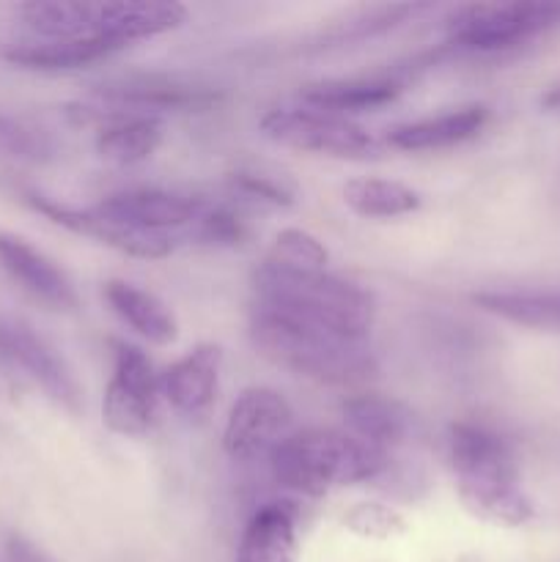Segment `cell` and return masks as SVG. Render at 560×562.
I'll list each match as a JSON object with an SVG mask.
<instances>
[{"instance_id": "10", "label": "cell", "mask_w": 560, "mask_h": 562, "mask_svg": "<svg viewBox=\"0 0 560 562\" xmlns=\"http://www.w3.org/2000/svg\"><path fill=\"white\" fill-rule=\"evenodd\" d=\"M0 362L16 368L66 412L82 409V387L64 357L25 322L0 318Z\"/></svg>"}, {"instance_id": "18", "label": "cell", "mask_w": 560, "mask_h": 562, "mask_svg": "<svg viewBox=\"0 0 560 562\" xmlns=\"http://www.w3.org/2000/svg\"><path fill=\"white\" fill-rule=\"evenodd\" d=\"M187 22V9L181 3H152V0H104L102 38L115 53L146 38L165 36Z\"/></svg>"}, {"instance_id": "3", "label": "cell", "mask_w": 560, "mask_h": 562, "mask_svg": "<svg viewBox=\"0 0 560 562\" xmlns=\"http://www.w3.org/2000/svg\"><path fill=\"white\" fill-rule=\"evenodd\" d=\"M253 349L283 371L322 384H360L379 371L368 340H346L253 305Z\"/></svg>"}, {"instance_id": "27", "label": "cell", "mask_w": 560, "mask_h": 562, "mask_svg": "<svg viewBox=\"0 0 560 562\" xmlns=\"http://www.w3.org/2000/svg\"><path fill=\"white\" fill-rule=\"evenodd\" d=\"M267 261L291 269H327L329 250L311 231L283 228L275 236Z\"/></svg>"}, {"instance_id": "19", "label": "cell", "mask_w": 560, "mask_h": 562, "mask_svg": "<svg viewBox=\"0 0 560 562\" xmlns=\"http://www.w3.org/2000/svg\"><path fill=\"white\" fill-rule=\"evenodd\" d=\"M404 91V82L395 77H338V80H318L311 82L300 91L305 108L322 110V113L344 115L368 113L384 104H393Z\"/></svg>"}, {"instance_id": "32", "label": "cell", "mask_w": 560, "mask_h": 562, "mask_svg": "<svg viewBox=\"0 0 560 562\" xmlns=\"http://www.w3.org/2000/svg\"><path fill=\"white\" fill-rule=\"evenodd\" d=\"M5 560L9 562H58L55 558H49L44 549H38L36 543L27 541L25 536H9L5 541Z\"/></svg>"}, {"instance_id": "30", "label": "cell", "mask_w": 560, "mask_h": 562, "mask_svg": "<svg viewBox=\"0 0 560 562\" xmlns=\"http://www.w3.org/2000/svg\"><path fill=\"white\" fill-rule=\"evenodd\" d=\"M344 525L349 527L355 536L362 538H377V541H384V538L401 536L406 530L404 516L395 508L382 503H360L344 516Z\"/></svg>"}, {"instance_id": "31", "label": "cell", "mask_w": 560, "mask_h": 562, "mask_svg": "<svg viewBox=\"0 0 560 562\" xmlns=\"http://www.w3.org/2000/svg\"><path fill=\"white\" fill-rule=\"evenodd\" d=\"M0 143H3L11 154L27 159H44L53 151V146H49L47 137H44L42 132L27 130V126L9 119H0Z\"/></svg>"}, {"instance_id": "22", "label": "cell", "mask_w": 560, "mask_h": 562, "mask_svg": "<svg viewBox=\"0 0 560 562\" xmlns=\"http://www.w3.org/2000/svg\"><path fill=\"white\" fill-rule=\"evenodd\" d=\"M165 140L163 119L154 115L113 113L104 126L97 132V154L110 165H141L159 151Z\"/></svg>"}, {"instance_id": "2", "label": "cell", "mask_w": 560, "mask_h": 562, "mask_svg": "<svg viewBox=\"0 0 560 562\" xmlns=\"http://www.w3.org/2000/svg\"><path fill=\"white\" fill-rule=\"evenodd\" d=\"M448 459L461 505L475 519L522 527L536 519V505L522 486L519 459L503 434L478 423L448 428Z\"/></svg>"}, {"instance_id": "28", "label": "cell", "mask_w": 560, "mask_h": 562, "mask_svg": "<svg viewBox=\"0 0 560 562\" xmlns=\"http://www.w3.org/2000/svg\"><path fill=\"white\" fill-rule=\"evenodd\" d=\"M231 187L234 192L245 195L247 201L264 203V206L289 209L296 203V190L285 176L267 173V170L242 168L231 173Z\"/></svg>"}, {"instance_id": "17", "label": "cell", "mask_w": 560, "mask_h": 562, "mask_svg": "<svg viewBox=\"0 0 560 562\" xmlns=\"http://www.w3.org/2000/svg\"><path fill=\"white\" fill-rule=\"evenodd\" d=\"M16 14H20L22 25L33 33V38L102 42L99 33H102L104 22V0L99 3H91V0H31V3L16 5Z\"/></svg>"}, {"instance_id": "5", "label": "cell", "mask_w": 560, "mask_h": 562, "mask_svg": "<svg viewBox=\"0 0 560 562\" xmlns=\"http://www.w3.org/2000/svg\"><path fill=\"white\" fill-rule=\"evenodd\" d=\"M560 27V3L516 0V3H472L453 11L445 22L448 47L461 53L497 55L525 47Z\"/></svg>"}, {"instance_id": "13", "label": "cell", "mask_w": 560, "mask_h": 562, "mask_svg": "<svg viewBox=\"0 0 560 562\" xmlns=\"http://www.w3.org/2000/svg\"><path fill=\"white\" fill-rule=\"evenodd\" d=\"M0 267L42 305L53 311H77L80 296L69 274L58 267L49 256L22 236L0 231Z\"/></svg>"}, {"instance_id": "9", "label": "cell", "mask_w": 560, "mask_h": 562, "mask_svg": "<svg viewBox=\"0 0 560 562\" xmlns=\"http://www.w3.org/2000/svg\"><path fill=\"white\" fill-rule=\"evenodd\" d=\"M25 201L31 203L33 212L44 214L49 223L60 225V228L71 231V234L77 236L99 241V245L110 247V250L121 252V256L143 258V261H159V258H168L170 252L176 250V245H179L176 236L132 228V225L119 223V220L104 217V214L97 212L93 206H69V203L44 195V192H25Z\"/></svg>"}, {"instance_id": "8", "label": "cell", "mask_w": 560, "mask_h": 562, "mask_svg": "<svg viewBox=\"0 0 560 562\" xmlns=\"http://www.w3.org/2000/svg\"><path fill=\"white\" fill-rule=\"evenodd\" d=\"M294 428V409L272 387H247L231 406L223 428V450L231 461L272 456Z\"/></svg>"}, {"instance_id": "25", "label": "cell", "mask_w": 560, "mask_h": 562, "mask_svg": "<svg viewBox=\"0 0 560 562\" xmlns=\"http://www.w3.org/2000/svg\"><path fill=\"white\" fill-rule=\"evenodd\" d=\"M344 203L366 220H395L421 209V192L393 179L357 176L344 184Z\"/></svg>"}, {"instance_id": "16", "label": "cell", "mask_w": 560, "mask_h": 562, "mask_svg": "<svg viewBox=\"0 0 560 562\" xmlns=\"http://www.w3.org/2000/svg\"><path fill=\"white\" fill-rule=\"evenodd\" d=\"M489 119H492V108L483 102H472L464 108L448 110V113L426 115V119L393 126L384 135V143L395 151H439V148L459 146V143L478 137Z\"/></svg>"}, {"instance_id": "6", "label": "cell", "mask_w": 560, "mask_h": 562, "mask_svg": "<svg viewBox=\"0 0 560 562\" xmlns=\"http://www.w3.org/2000/svg\"><path fill=\"white\" fill-rule=\"evenodd\" d=\"M113 373L102 398V423L119 437H146L159 420V373L143 349L110 340Z\"/></svg>"}, {"instance_id": "4", "label": "cell", "mask_w": 560, "mask_h": 562, "mask_svg": "<svg viewBox=\"0 0 560 562\" xmlns=\"http://www.w3.org/2000/svg\"><path fill=\"white\" fill-rule=\"evenodd\" d=\"M390 461V456L338 428L291 431L269 456L275 481L305 497H324L335 488L379 481Z\"/></svg>"}, {"instance_id": "24", "label": "cell", "mask_w": 560, "mask_h": 562, "mask_svg": "<svg viewBox=\"0 0 560 562\" xmlns=\"http://www.w3.org/2000/svg\"><path fill=\"white\" fill-rule=\"evenodd\" d=\"M472 302L516 327L560 333V291H481Z\"/></svg>"}, {"instance_id": "7", "label": "cell", "mask_w": 560, "mask_h": 562, "mask_svg": "<svg viewBox=\"0 0 560 562\" xmlns=\"http://www.w3.org/2000/svg\"><path fill=\"white\" fill-rule=\"evenodd\" d=\"M261 135L275 146L322 154V157L366 159L379 151V140L366 126L313 108L269 110L261 119Z\"/></svg>"}, {"instance_id": "26", "label": "cell", "mask_w": 560, "mask_h": 562, "mask_svg": "<svg viewBox=\"0 0 560 562\" xmlns=\"http://www.w3.org/2000/svg\"><path fill=\"white\" fill-rule=\"evenodd\" d=\"M181 239H187L190 245L214 247V250H234V247H242L250 239V225L236 209L206 201L203 212L181 234Z\"/></svg>"}, {"instance_id": "1", "label": "cell", "mask_w": 560, "mask_h": 562, "mask_svg": "<svg viewBox=\"0 0 560 562\" xmlns=\"http://www.w3.org/2000/svg\"><path fill=\"white\" fill-rule=\"evenodd\" d=\"M253 294L256 307L346 340H368L377 318L371 291L327 269H291L264 258L253 272Z\"/></svg>"}, {"instance_id": "20", "label": "cell", "mask_w": 560, "mask_h": 562, "mask_svg": "<svg viewBox=\"0 0 560 562\" xmlns=\"http://www.w3.org/2000/svg\"><path fill=\"white\" fill-rule=\"evenodd\" d=\"M104 300H108L110 311L148 344L170 346L179 340V318L152 291L130 283V280H110L104 283Z\"/></svg>"}, {"instance_id": "14", "label": "cell", "mask_w": 560, "mask_h": 562, "mask_svg": "<svg viewBox=\"0 0 560 562\" xmlns=\"http://www.w3.org/2000/svg\"><path fill=\"white\" fill-rule=\"evenodd\" d=\"M346 431L360 442L371 445L373 450L384 456H393V450L412 442L417 428V417L404 401L390 398L382 393L351 395L340 406Z\"/></svg>"}, {"instance_id": "21", "label": "cell", "mask_w": 560, "mask_h": 562, "mask_svg": "<svg viewBox=\"0 0 560 562\" xmlns=\"http://www.w3.org/2000/svg\"><path fill=\"white\" fill-rule=\"evenodd\" d=\"M296 514L285 503H267L247 519L236 562H294Z\"/></svg>"}, {"instance_id": "11", "label": "cell", "mask_w": 560, "mask_h": 562, "mask_svg": "<svg viewBox=\"0 0 560 562\" xmlns=\"http://www.w3.org/2000/svg\"><path fill=\"white\" fill-rule=\"evenodd\" d=\"M93 97L113 108L115 113L154 115V119H159V113H195L220 102V93L214 88L157 75L108 82V86L93 88Z\"/></svg>"}, {"instance_id": "23", "label": "cell", "mask_w": 560, "mask_h": 562, "mask_svg": "<svg viewBox=\"0 0 560 562\" xmlns=\"http://www.w3.org/2000/svg\"><path fill=\"white\" fill-rule=\"evenodd\" d=\"M115 55L108 44L93 42H44V38H22L0 49V58L22 69L36 71H71L82 66H93L99 60Z\"/></svg>"}, {"instance_id": "12", "label": "cell", "mask_w": 560, "mask_h": 562, "mask_svg": "<svg viewBox=\"0 0 560 562\" xmlns=\"http://www.w3.org/2000/svg\"><path fill=\"white\" fill-rule=\"evenodd\" d=\"M203 206H206V198L143 187V190L113 192V195L102 198L93 209L102 212L104 217L132 225V228L168 234L181 241V234L195 223Z\"/></svg>"}, {"instance_id": "33", "label": "cell", "mask_w": 560, "mask_h": 562, "mask_svg": "<svg viewBox=\"0 0 560 562\" xmlns=\"http://www.w3.org/2000/svg\"><path fill=\"white\" fill-rule=\"evenodd\" d=\"M538 104H541L544 113L560 115V82H555V86H549L547 91L541 93V99H538Z\"/></svg>"}, {"instance_id": "15", "label": "cell", "mask_w": 560, "mask_h": 562, "mask_svg": "<svg viewBox=\"0 0 560 562\" xmlns=\"http://www.w3.org/2000/svg\"><path fill=\"white\" fill-rule=\"evenodd\" d=\"M223 373V349L201 344L159 373V393L181 415H201L214 404Z\"/></svg>"}, {"instance_id": "29", "label": "cell", "mask_w": 560, "mask_h": 562, "mask_svg": "<svg viewBox=\"0 0 560 562\" xmlns=\"http://www.w3.org/2000/svg\"><path fill=\"white\" fill-rule=\"evenodd\" d=\"M426 5H415V3H401V5H379V9L366 11V14L355 16L349 20L346 25L335 27L324 36V42H335V44H344L351 42V38H366L373 36V33H384L390 27L401 25L406 16H415L417 11H423Z\"/></svg>"}]
</instances>
